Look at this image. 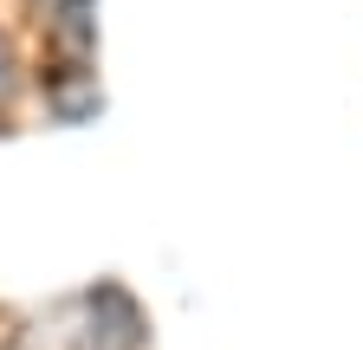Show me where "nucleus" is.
Returning a JSON list of instances; mask_svg holds the SVG:
<instances>
[{
    "label": "nucleus",
    "mask_w": 363,
    "mask_h": 350,
    "mask_svg": "<svg viewBox=\"0 0 363 350\" xmlns=\"http://www.w3.org/2000/svg\"><path fill=\"white\" fill-rule=\"evenodd\" d=\"M72 350H150L156 324H150V305L136 298L123 279H91L78 292V324H72Z\"/></svg>",
    "instance_id": "f257e3e1"
},
{
    "label": "nucleus",
    "mask_w": 363,
    "mask_h": 350,
    "mask_svg": "<svg viewBox=\"0 0 363 350\" xmlns=\"http://www.w3.org/2000/svg\"><path fill=\"white\" fill-rule=\"evenodd\" d=\"M33 98H39L45 117L65 123V130L104 117V84H98V65H91V59H52V52H39V65H33Z\"/></svg>",
    "instance_id": "f03ea898"
},
{
    "label": "nucleus",
    "mask_w": 363,
    "mask_h": 350,
    "mask_svg": "<svg viewBox=\"0 0 363 350\" xmlns=\"http://www.w3.org/2000/svg\"><path fill=\"white\" fill-rule=\"evenodd\" d=\"M39 26L52 59H91L98 65V0H20Z\"/></svg>",
    "instance_id": "7ed1b4c3"
},
{
    "label": "nucleus",
    "mask_w": 363,
    "mask_h": 350,
    "mask_svg": "<svg viewBox=\"0 0 363 350\" xmlns=\"http://www.w3.org/2000/svg\"><path fill=\"white\" fill-rule=\"evenodd\" d=\"M26 91H33V65H26V52H20V39L0 26V117H7Z\"/></svg>",
    "instance_id": "20e7f679"
}]
</instances>
